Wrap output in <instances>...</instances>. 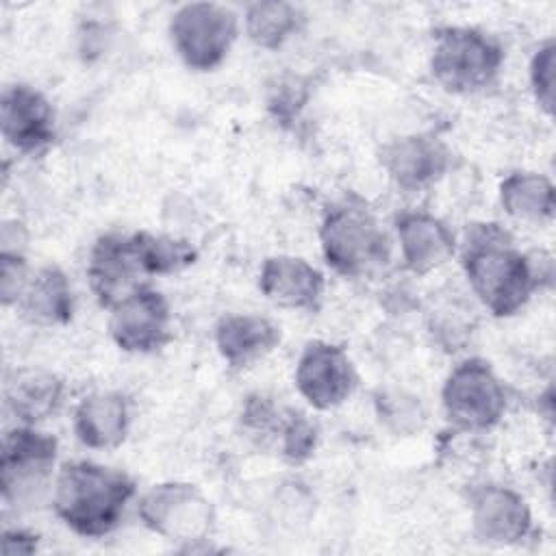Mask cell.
Segmentation results:
<instances>
[{
	"instance_id": "cb8c5ba5",
	"label": "cell",
	"mask_w": 556,
	"mask_h": 556,
	"mask_svg": "<svg viewBox=\"0 0 556 556\" xmlns=\"http://www.w3.org/2000/svg\"><path fill=\"white\" fill-rule=\"evenodd\" d=\"M554 67H556V48L554 41H545L532 56L530 63V83L539 106L552 115L554 113Z\"/></svg>"
},
{
	"instance_id": "8992f818",
	"label": "cell",
	"mask_w": 556,
	"mask_h": 556,
	"mask_svg": "<svg viewBox=\"0 0 556 556\" xmlns=\"http://www.w3.org/2000/svg\"><path fill=\"white\" fill-rule=\"evenodd\" d=\"M141 521L159 536L176 543L204 541L213 528V506L189 482H163L139 502Z\"/></svg>"
},
{
	"instance_id": "4316f807",
	"label": "cell",
	"mask_w": 556,
	"mask_h": 556,
	"mask_svg": "<svg viewBox=\"0 0 556 556\" xmlns=\"http://www.w3.org/2000/svg\"><path fill=\"white\" fill-rule=\"evenodd\" d=\"M302 100H304V96L298 93V87L282 85V87H278V93L269 100V106L276 111V115L285 117V115H293Z\"/></svg>"
},
{
	"instance_id": "7a4b0ae2",
	"label": "cell",
	"mask_w": 556,
	"mask_h": 556,
	"mask_svg": "<svg viewBox=\"0 0 556 556\" xmlns=\"http://www.w3.org/2000/svg\"><path fill=\"white\" fill-rule=\"evenodd\" d=\"M135 495V482L117 469L89 460L65 463L54 480L52 506L59 519L80 536L113 532Z\"/></svg>"
},
{
	"instance_id": "5bb4252c",
	"label": "cell",
	"mask_w": 556,
	"mask_h": 556,
	"mask_svg": "<svg viewBox=\"0 0 556 556\" xmlns=\"http://www.w3.org/2000/svg\"><path fill=\"white\" fill-rule=\"evenodd\" d=\"M476 536L493 545H510L521 541L532 526L526 500L506 486H486L473 500Z\"/></svg>"
},
{
	"instance_id": "603a6c76",
	"label": "cell",
	"mask_w": 556,
	"mask_h": 556,
	"mask_svg": "<svg viewBox=\"0 0 556 556\" xmlns=\"http://www.w3.org/2000/svg\"><path fill=\"white\" fill-rule=\"evenodd\" d=\"M132 239L146 276L174 274L193 265L198 258L195 248L182 239L152 232H132Z\"/></svg>"
},
{
	"instance_id": "4fadbf2b",
	"label": "cell",
	"mask_w": 556,
	"mask_h": 556,
	"mask_svg": "<svg viewBox=\"0 0 556 556\" xmlns=\"http://www.w3.org/2000/svg\"><path fill=\"white\" fill-rule=\"evenodd\" d=\"M382 165L395 185L404 189H421L439 180L447 165L450 152L432 135H410L395 139L382 150Z\"/></svg>"
},
{
	"instance_id": "83f0119b",
	"label": "cell",
	"mask_w": 556,
	"mask_h": 556,
	"mask_svg": "<svg viewBox=\"0 0 556 556\" xmlns=\"http://www.w3.org/2000/svg\"><path fill=\"white\" fill-rule=\"evenodd\" d=\"M37 549V536L24 530H7L2 534V552L4 554H30Z\"/></svg>"
},
{
	"instance_id": "ffe728a7",
	"label": "cell",
	"mask_w": 556,
	"mask_h": 556,
	"mask_svg": "<svg viewBox=\"0 0 556 556\" xmlns=\"http://www.w3.org/2000/svg\"><path fill=\"white\" fill-rule=\"evenodd\" d=\"M17 302L28 319L46 326L67 324L74 311L70 282L56 265H43L33 278H28Z\"/></svg>"
},
{
	"instance_id": "2e32d148",
	"label": "cell",
	"mask_w": 556,
	"mask_h": 556,
	"mask_svg": "<svg viewBox=\"0 0 556 556\" xmlns=\"http://www.w3.org/2000/svg\"><path fill=\"white\" fill-rule=\"evenodd\" d=\"M402 258L413 274H428L454 254L452 230L430 213L406 211L395 219Z\"/></svg>"
},
{
	"instance_id": "7402d4cb",
	"label": "cell",
	"mask_w": 556,
	"mask_h": 556,
	"mask_svg": "<svg viewBox=\"0 0 556 556\" xmlns=\"http://www.w3.org/2000/svg\"><path fill=\"white\" fill-rule=\"evenodd\" d=\"M300 22L302 15L293 4L267 0L248 9L245 33L258 48L276 50L300 28Z\"/></svg>"
},
{
	"instance_id": "5b68a950",
	"label": "cell",
	"mask_w": 556,
	"mask_h": 556,
	"mask_svg": "<svg viewBox=\"0 0 556 556\" xmlns=\"http://www.w3.org/2000/svg\"><path fill=\"white\" fill-rule=\"evenodd\" d=\"M169 37L187 67L208 72L230 52L237 39V15L215 2H191L172 15Z\"/></svg>"
},
{
	"instance_id": "30bf717a",
	"label": "cell",
	"mask_w": 556,
	"mask_h": 556,
	"mask_svg": "<svg viewBox=\"0 0 556 556\" xmlns=\"http://www.w3.org/2000/svg\"><path fill=\"white\" fill-rule=\"evenodd\" d=\"M356 380L354 365L341 345L311 341L300 354L295 387L313 408L328 410L343 404L352 395Z\"/></svg>"
},
{
	"instance_id": "44dd1931",
	"label": "cell",
	"mask_w": 556,
	"mask_h": 556,
	"mask_svg": "<svg viewBox=\"0 0 556 556\" xmlns=\"http://www.w3.org/2000/svg\"><path fill=\"white\" fill-rule=\"evenodd\" d=\"M500 200L510 217L523 222L552 219L556 208L552 180L534 172H515L504 178Z\"/></svg>"
},
{
	"instance_id": "7c38bea8",
	"label": "cell",
	"mask_w": 556,
	"mask_h": 556,
	"mask_svg": "<svg viewBox=\"0 0 556 556\" xmlns=\"http://www.w3.org/2000/svg\"><path fill=\"white\" fill-rule=\"evenodd\" d=\"M0 126L11 148L33 154L52 143L54 111L41 91L28 85H13L2 93Z\"/></svg>"
},
{
	"instance_id": "d4e9b609",
	"label": "cell",
	"mask_w": 556,
	"mask_h": 556,
	"mask_svg": "<svg viewBox=\"0 0 556 556\" xmlns=\"http://www.w3.org/2000/svg\"><path fill=\"white\" fill-rule=\"evenodd\" d=\"M315 443H317L315 426L302 415L291 417L282 432V454L291 463H302L313 454Z\"/></svg>"
},
{
	"instance_id": "484cf974",
	"label": "cell",
	"mask_w": 556,
	"mask_h": 556,
	"mask_svg": "<svg viewBox=\"0 0 556 556\" xmlns=\"http://www.w3.org/2000/svg\"><path fill=\"white\" fill-rule=\"evenodd\" d=\"M26 282H28V274H26L24 258L17 252H2V261H0L2 304L9 306L11 302H17Z\"/></svg>"
},
{
	"instance_id": "d6986e66",
	"label": "cell",
	"mask_w": 556,
	"mask_h": 556,
	"mask_svg": "<svg viewBox=\"0 0 556 556\" xmlns=\"http://www.w3.org/2000/svg\"><path fill=\"white\" fill-rule=\"evenodd\" d=\"M63 395V382L43 369H20L15 371L4 387V397L9 408L24 424H35L50 417Z\"/></svg>"
},
{
	"instance_id": "3957f363",
	"label": "cell",
	"mask_w": 556,
	"mask_h": 556,
	"mask_svg": "<svg viewBox=\"0 0 556 556\" xmlns=\"http://www.w3.org/2000/svg\"><path fill=\"white\" fill-rule=\"evenodd\" d=\"M319 241L326 263L350 278L371 274L389 258V239L371 208L356 195L328 206Z\"/></svg>"
},
{
	"instance_id": "9c48e42d",
	"label": "cell",
	"mask_w": 556,
	"mask_h": 556,
	"mask_svg": "<svg viewBox=\"0 0 556 556\" xmlns=\"http://www.w3.org/2000/svg\"><path fill=\"white\" fill-rule=\"evenodd\" d=\"M109 332L124 352H154L172 339V313L163 293L137 287L111 306Z\"/></svg>"
},
{
	"instance_id": "277c9868",
	"label": "cell",
	"mask_w": 556,
	"mask_h": 556,
	"mask_svg": "<svg viewBox=\"0 0 556 556\" xmlns=\"http://www.w3.org/2000/svg\"><path fill=\"white\" fill-rule=\"evenodd\" d=\"M502 61L504 52L493 37L467 26H447L437 30L430 70L443 89L473 93L495 80Z\"/></svg>"
},
{
	"instance_id": "e0dca14e",
	"label": "cell",
	"mask_w": 556,
	"mask_h": 556,
	"mask_svg": "<svg viewBox=\"0 0 556 556\" xmlns=\"http://www.w3.org/2000/svg\"><path fill=\"white\" fill-rule=\"evenodd\" d=\"M215 343L230 367H245L280 343V330L261 315H226L215 328Z\"/></svg>"
},
{
	"instance_id": "6da1fadb",
	"label": "cell",
	"mask_w": 556,
	"mask_h": 556,
	"mask_svg": "<svg viewBox=\"0 0 556 556\" xmlns=\"http://www.w3.org/2000/svg\"><path fill=\"white\" fill-rule=\"evenodd\" d=\"M463 267L473 293L495 317L515 315L541 282L552 280V258L541 254L536 267L495 224L471 228Z\"/></svg>"
},
{
	"instance_id": "9a60e30c",
	"label": "cell",
	"mask_w": 556,
	"mask_h": 556,
	"mask_svg": "<svg viewBox=\"0 0 556 556\" xmlns=\"http://www.w3.org/2000/svg\"><path fill=\"white\" fill-rule=\"evenodd\" d=\"M263 295L285 308L315 311L324 293V276L298 256H269L258 276Z\"/></svg>"
},
{
	"instance_id": "8fae6325",
	"label": "cell",
	"mask_w": 556,
	"mask_h": 556,
	"mask_svg": "<svg viewBox=\"0 0 556 556\" xmlns=\"http://www.w3.org/2000/svg\"><path fill=\"white\" fill-rule=\"evenodd\" d=\"M139 276H146L139 263L132 235L106 232L102 235L89 254L87 278L96 300L111 308L122 298L132 293L139 285Z\"/></svg>"
},
{
	"instance_id": "ac0fdd59",
	"label": "cell",
	"mask_w": 556,
	"mask_h": 556,
	"mask_svg": "<svg viewBox=\"0 0 556 556\" xmlns=\"http://www.w3.org/2000/svg\"><path fill=\"white\" fill-rule=\"evenodd\" d=\"M128 430V404L119 393H93L74 413V432L91 450H109L124 441Z\"/></svg>"
},
{
	"instance_id": "ba28073f",
	"label": "cell",
	"mask_w": 556,
	"mask_h": 556,
	"mask_svg": "<svg viewBox=\"0 0 556 556\" xmlns=\"http://www.w3.org/2000/svg\"><path fill=\"white\" fill-rule=\"evenodd\" d=\"M56 458V439L33 430L28 424L11 430L4 437L0 473L4 504L30 500L46 486Z\"/></svg>"
},
{
	"instance_id": "52a82bcc",
	"label": "cell",
	"mask_w": 556,
	"mask_h": 556,
	"mask_svg": "<svg viewBox=\"0 0 556 556\" xmlns=\"http://www.w3.org/2000/svg\"><path fill=\"white\" fill-rule=\"evenodd\" d=\"M443 408L460 430H486L506 408V393L489 363L469 358L460 363L443 384Z\"/></svg>"
}]
</instances>
